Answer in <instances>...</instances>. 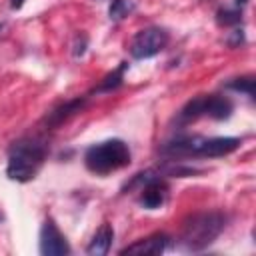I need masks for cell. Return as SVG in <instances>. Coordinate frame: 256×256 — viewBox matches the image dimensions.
I'll list each match as a JSON object with an SVG mask.
<instances>
[{"instance_id": "17", "label": "cell", "mask_w": 256, "mask_h": 256, "mask_svg": "<svg viewBox=\"0 0 256 256\" xmlns=\"http://www.w3.org/2000/svg\"><path fill=\"white\" fill-rule=\"evenodd\" d=\"M86 46H88L86 34H78V36H76V42H74V50H72L74 58H80V56L86 52Z\"/></svg>"}, {"instance_id": "9", "label": "cell", "mask_w": 256, "mask_h": 256, "mask_svg": "<svg viewBox=\"0 0 256 256\" xmlns=\"http://www.w3.org/2000/svg\"><path fill=\"white\" fill-rule=\"evenodd\" d=\"M86 100L88 96H80V98H72V100H66L62 104H58L56 108H52L46 116H44V126L46 128H58L60 124H64L68 118H72L74 114H78L84 106H86Z\"/></svg>"}, {"instance_id": "16", "label": "cell", "mask_w": 256, "mask_h": 256, "mask_svg": "<svg viewBox=\"0 0 256 256\" xmlns=\"http://www.w3.org/2000/svg\"><path fill=\"white\" fill-rule=\"evenodd\" d=\"M226 44H228L230 48H238L240 44H244V30H242V28L232 30V32H230V36L226 38Z\"/></svg>"}, {"instance_id": "18", "label": "cell", "mask_w": 256, "mask_h": 256, "mask_svg": "<svg viewBox=\"0 0 256 256\" xmlns=\"http://www.w3.org/2000/svg\"><path fill=\"white\" fill-rule=\"evenodd\" d=\"M22 4H24V0H10V6H12L14 10H18V8H22Z\"/></svg>"}, {"instance_id": "4", "label": "cell", "mask_w": 256, "mask_h": 256, "mask_svg": "<svg viewBox=\"0 0 256 256\" xmlns=\"http://www.w3.org/2000/svg\"><path fill=\"white\" fill-rule=\"evenodd\" d=\"M132 160L130 146L120 138H110L98 144H92L84 152V164L92 174L106 176L120 168H126Z\"/></svg>"}, {"instance_id": "19", "label": "cell", "mask_w": 256, "mask_h": 256, "mask_svg": "<svg viewBox=\"0 0 256 256\" xmlns=\"http://www.w3.org/2000/svg\"><path fill=\"white\" fill-rule=\"evenodd\" d=\"M234 2H236V6H238V8H240V6H244V4H246V2H248V0H234Z\"/></svg>"}, {"instance_id": "8", "label": "cell", "mask_w": 256, "mask_h": 256, "mask_svg": "<svg viewBox=\"0 0 256 256\" xmlns=\"http://www.w3.org/2000/svg\"><path fill=\"white\" fill-rule=\"evenodd\" d=\"M170 236L164 232L150 234L142 240H136L134 244H128L120 250V254H138V256H158L170 246Z\"/></svg>"}, {"instance_id": "3", "label": "cell", "mask_w": 256, "mask_h": 256, "mask_svg": "<svg viewBox=\"0 0 256 256\" xmlns=\"http://www.w3.org/2000/svg\"><path fill=\"white\" fill-rule=\"evenodd\" d=\"M226 214L212 210V212H198L188 216L182 222V230H180V246L184 250L190 252H198L204 250L206 246H210L226 228Z\"/></svg>"}, {"instance_id": "6", "label": "cell", "mask_w": 256, "mask_h": 256, "mask_svg": "<svg viewBox=\"0 0 256 256\" xmlns=\"http://www.w3.org/2000/svg\"><path fill=\"white\" fill-rule=\"evenodd\" d=\"M170 42V34L160 26H148L138 30L130 40V56L136 60H146L160 54Z\"/></svg>"}, {"instance_id": "13", "label": "cell", "mask_w": 256, "mask_h": 256, "mask_svg": "<svg viewBox=\"0 0 256 256\" xmlns=\"http://www.w3.org/2000/svg\"><path fill=\"white\" fill-rule=\"evenodd\" d=\"M228 90L234 92H242L248 98H254V76H240V78H232L230 82L224 84Z\"/></svg>"}, {"instance_id": "21", "label": "cell", "mask_w": 256, "mask_h": 256, "mask_svg": "<svg viewBox=\"0 0 256 256\" xmlns=\"http://www.w3.org/2000/svg\"><path fill=\"white\" fill-rule=\"evenodd\" d=\"M0 220H2V214H0Z\"/></svg>"}, {"instance_id": "7", "label": "cell", "mask_w": 256, "mask_h": 256, "mask_svg": "<svg viewBox=\"0 0 256 256\" xmlns=\"http://www.w3.org/2000/svg\"><path fill=\"white\" fill-rule=\"evenodd\" d=\"M40 254L42 256H66L70 254V244L66 236L58 230L52 218H46L40 228Z\"/></svg>"}, {"instance_id": "2", "label": "cell", "mask_w": 256, "mask_h": 256, "mask_svg": "<svg viewBox=\"0 0 256 256\" xmlns=\"http://www.w3.org/2000/svg\"><path fill=\"white\" fill-rule=\"evenodd\" d=\"M48 156V142L40 136H24L10 144L6 176L14 182H30Z\"/></svg>"}, {"instance_id": "10", "label": "cell", "mask_w": 256, "mask_h": 256, "mask_svg": "<svg viewBox=\"0 0 256 256\" xmlns=\"http://www.w3.org/2000/svg\"><path fill=\"white\" fill-rule=\"evenodd\" d=\"M234 104L230 98L220 94H202V114L212 120H226L232 116Z\"/></svg>"}, {"instance_id": "1", "label": "cell", "mask_w": 256, "mask_h": 256, "mask_svg": "<svg viewBox=\"0 0 256 256\" xmlns=\"http://www.w3.org/2000/svg\"><path fill=\"white\" fill-rule=\"evenodd\" d=\"M240 146L236 136H198V134H180L170 138L160 146V156L166 160H186V158H220L234 152Z\"/></svg>"}, {"instance_id": "5", "label": "cell", "mask_w": 256, "mask_h": 256, "mask_svg": "<svg viewBox=\"0 0 256 256\" xmlns=\"http://www.w3.org/2000/svg\"><path fill=\"white\" fill-rule=\"evenodd\" d=\"M122 190H136L138 202L146 210L160 208L168 198V184L164 182V178L156 170H144V172L134 174L132 180Z\"/></svg>"}, {"instance_id": "11", "label": "cell", "mask_w": 256, "mask_h": 256, "mask_svg": "<svg viewBox=\"0 0 256 256\" xmlns=\"http://www.w3.org/2000/svg\"><path fill=\"white\" fill-rule=\"evenodd\" d=\"M112 240H114V228L110 224H102L96 234L92 236L90 244L86 246V254L88 256H104L108 254L110 246H112Z\"/></svg>"}, {"instance_id": "12", "label": "cell", "mask_w": 256, "mask_h": 256, "mask_svg": "<svg viewBox=\"0 0 256 256\" xmlns=\"http://www.w3.org/2000/svg\"><path fill=\"white\" fill-rule=\"evenodd\" d=\"M128 70V62H120L118 64V68H114L112 72H108L104 78H102V82L94 88V92H112V90H116V88H120L122 86V82H124V72Z\"/></svg>"}, {"instance_id": "14", "label": "cell", "mask_w": 256, "mask_h": 256, "mask_svg": "<svg viewBox=\"0 0 256 256\" xmlns=\"http://www.w3.org/2000/svg\"><path fill=\"white\" fill-rule=\"evenodd\" d=\"M132 10H134V2L132 0H112L110 8H108V14H110V20H122Z\"/></svg>"}, {"instance_id": "20", "label": "cell", "mask_w": 256, "mask_h": 256, "mask_svg": "<svg viewBox=\"0 0 256 256\" xmlns=\"http://www.w3.org/2000/svg\"><path fill=\"white\" fill-rule=\"evenodd\" d=\"M2 30H4V22H0V32H2Z\"/></svg>"}, {"instance_id": "15", "label": "cell", "mask_w": 256, "mask_h": 256, "mask_svg": "<svg viewBox=\"0 0 256 256\" xmlns=\"http://www.w3.org/2000/svg\"><path fill=\"white\" fill-rule=\"evenodd\" d=\"M216 22L220 26H236L242 22V12L236 8V10H230V8H222L216 12Z\"/></svg>"}]
</instances>
